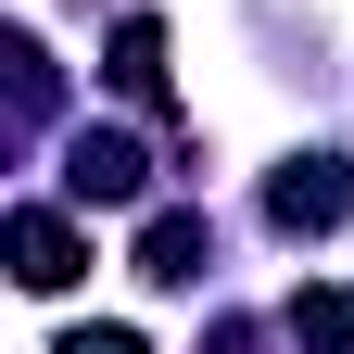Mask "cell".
I'll return each mask as SVG.
<instances>
[{"instance_id":"cell-7","label":"cell","mask_w":354,"mask_h":354,"mask_svg":"<svg viewBox=\"0 0 354 354\" xmlns=\"http://www.w3.org/2000/svg\"><path fill=\"white\" fill-rule=\"evenodd\" d=\"M64 354H152L140 329H64Z\"/></svg>"},{"instance_id":"cell-4","label":"cell","mask_w":354,"mask_h":354,"mask_svg":"<svg viewBox=\"0 0 354 354\" xmlns=\"http://www.w3.org/2000/svg\"><path fill=\"white\" fill-rule=\"evenodd\" d=\"M203 253H215V241H203V215H152V228H140V279H152V291H190V279H203Z\"/></svg>"},{"instance_id":"cell-2","label":"cell","mask_w":354,"mask_h":354,"mask_svg":"<svg viewBox=\"0 0 354 354\" xmlns=\"http://www.w3.org/2000/svg\"><path fill=\"white\" fill-rule=\"evenodd\" d=\"M266 215H279L291 241H304V228H342V215H354V165H329V152L279 165V177H266Z\"/></svg>"},{"instance_id":"cell-3","label":"cell","mask_w":354,"mask_h":354,"mask_svg":"<svg viewBox=\"0 0 354 354\" xmlns=\"http://www.w3.org/2000/svg\"><path fill=\"white\" fill-rule=\"evenodd\" d=\"M76 266H88V241L64 228L51 203H26V215H13V279H26V291H76Z\"/></svg>"},{"instance_id":"cell-1","label":"cell","mask_w":354,"mask_h":354,"mask_svg":"<svg viewBox=\"0 0 354 354\" xmlns=\"http://www.w3.org/2000/svg\"><path fill=\"white\" fill-rule=\"evenodd\" d=\"M64 190L76 203H140L152 190V152L127 140V127H76V140H64Z\"/></svg>"},{"instance_id":"cell-5","label":"cell","mask_w":354,"mask_h":354,"mask_svg":"<svg viewBox=\"0 0 354 354\" xmlns=\"http://www.w3.org/2000/svg\"><path fill=\"white\" fill-rule=\"evenodd\" d=\"M114 88H127V102H165V26L152 13L114 26Z\"/></svg>"},{"instance_id":"cell-6","label":"cell","mask_w":354,"mask_h":354,"mask_svg":"<svg viewBox=\"0 0 354 354\" xmlns=\"http://www.w3.org/2000/svg\"><path fill=\"white\" fill-rule=\"evenodd\" d=\"M291 342H304V354H354V291H329V279L291 291Z\"/></svg>"}]
</instances>
